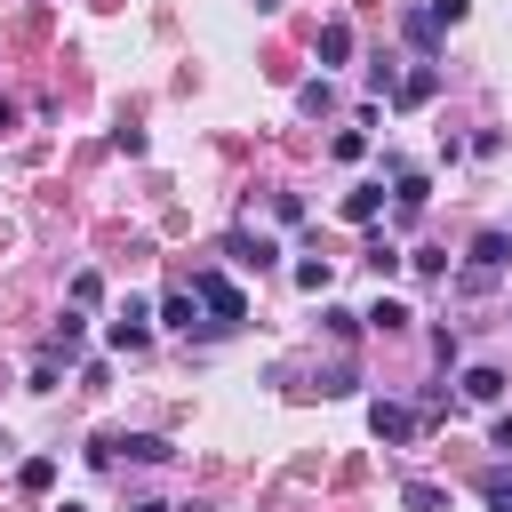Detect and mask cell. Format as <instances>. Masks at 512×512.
<instances>
[{
  "mask_svg": "<svg viewBox=\"0 0 512 512\" xmlns=\"http://www.w3.org/2000/svg\"><path fill=\"white\" fill-rule=\"evenodd\" d=\"M192 288H200V304L216 312V328H240V320H248V296H240V288H232L224 272H200Z\"/></svg>",
  "mask_w": 512,
  "mask_h": 512,
  "instance_id": "cell-1",
  "label": "cell"
},
{
  "mask_svg": "<svg viewBox=\"0 0 512 512\" xmlns=\"http://www.w3.org/2000/svg\"><path fill=\"white\" fill-rule=\"evenodd\" d=\"M368 432H376L384 448H408V440H416V408H408V400H368Z\"/></svg>",
  "mask_w": 512,
  "mask_h": 512,
  "instance_id": "cell-2",
  "label": "cell"
},
{
  "mask_svg": "<svg viewBox=\"0 0 512 512\" xmlns=\"http://www.w3.org/2000/svg\"><path fill=\"white\" fill-rule=\"evenodd\" d=\"M504 264H512V240H504V232H480V240H472V272H464V288H488Z\"/></svg>",
  "mask_w": 512,
  "mask_h": 512,
  "instance_id": "cell-3",
  "label": "cell"
},
{
  "mask_svg": "<svg viewBox=\"0 0 512 512\" xmlns=\"http://www.w3.org/2000/svg\"><path fill=\"white\" fill-rule=\"evenodd\" d=\"M104 336H112V352H136V344H152V312L128 296V304H120V320H112Z\"/></svg>",
  "mask_w": 512,
  "mask_h": 512,
  "instance_id": "cell-4",
  "label": "cell"
},
{
  "mask_svg": "<svg viewBox=\"0 0 512 512\" xmlns=\"http://www.w3.org/2000/svg\"><path fill=\"white\" fill-rule=\"evenodd\" d=\"M160 320H168L176 336H192V328H200V288H168V296H160Z\"/></svg>",
  "mask_w": 512,
  "mask_h": 512,
  "instance_id": "cell-5",
  "label": "cell"
},
{
  "mask_svg": "<svg viewBox=\"0 0 512 512\" xmlns=\"http://www.w3.org/2000/svg\"><path fill=\"white\" fill-rule=\"evenodd\" d=\"M424 200H432V184H424L416 168H392V208H400V216H424Z\"/></svg>",
  "mask_w": 512,
  "mask_h": 512,
  "instance_id": "cell-6",
  "label": "cell"
},
{
  "mask_svg": "<svg viewBox=\"0 0 512 512\" xmlns=\"http://www.w3.org/2000/svg\"><path fill=\"white\" fill-rule=\"evenodd\" d=\"M224 256H232V264H248V272H264V264H272L280 248H272L264 232H232V240H224Z\"/></svg>",
  "mask_w": 512,
  "mask_h": 512,
  "instance_id": "cell-7",
  "label": "cell"
},
{
  "mask_svg": "<svg viewBox=\"0 0 512 512\" xmlns=\"http://www.w3.org/2000/svg\"><path fill=\"white\" fill-rule=\"evenodd\" d=\"M456 384H464V400H480V408H496V400H504V368H464Z\"/></svg>",
  "mask_w": 512,
  "mask_h": 512,
  "instance_id": "cell-8",
  "label": "cell"
},
{
  "mask_svg": "<svg viewBox=\"0 0 512 512\" xmlns=\"http://www.w3.org/2000/svg\"><path fill=\"white\" fill-rule=\"evenodd\" d=\"M16 488H24V496H48V488H56V456H24V464H16Z\"/></svg>",
  "mask_w": 512,
  "mask_h": 512,
  "instance_id": "cell-9",
  "label": "cell"
},
{
  "mask_svg": "<svg viewBox=\"0 0 512 512\" xmlns=\"http://www.w3.org/2000/svg\"><path fill=\"white\" fill-rule=\"evenodd\" d=\"M344 56H352V24L328 16V24H320V64H344Z\"/></svg>",
  "mask_w": 512,
  "mask_h": 512,
  "instance_id": "cell-10",
  "label": "cell"
},
{
  "mask_svg": "<svg viewBox=\"0 0 512 512\" xmlns=\"http://www.w3.org/2000/svg\"><path fill=\"white\" fill-rule=\"evenodd\" d=\"M376 208H384V184H352V192H344V216H352V224H376Z\"/></svg>",
  "mask_w": 512,
  "mask_h": 512,
  "instance_id": "cell-11",
  "label": "cell"
},
{
  "mask_svg": "<svg viewBox=\"0 0 512 512\" xmlns=\"http://www.w3.org/2000/svg\"><path fill=\"white\" fill-rule=\"evenodd\" d=\"M80 336H88V320H80V312H64V320H56V336H48V360H72V352H80Z\"/></svg>",
  "mask_w": 512,
  "mask_h": 512,
  "instance_id": "cell-12",
  "label": "cell"
},
{
  "mask_svg": "<svg viewBox=\"0 0 512 512\" xmlns=\"http://www.w3.org/2000/svg\"><path fill=\"white\" fill-rule=\"evenodd\" d=\"M432 88H440V72H432V64H416V72H408V80H400V88H392V96H400V104H424V96H432Z\"/></svg>",
  "mask_w": 512,
  "mask_h": 512,
  "instance_id": "cell-13",
  "label": "cell"
},
{
  "mask_svg": "<svg viewBox=\"0 0 512 512\" xmlns=\"http://www.w3.org/2000/svg\"><path fill=\"white\" fill-rule=\"evenodd\" d=\"M400 504H408V512H440V504H448V488H432V480H408V488H400Z\"/></svg>",
  "mask_w": 512,
  "mask_h": 512,
  "instance_id": "cell-14",
  "label": "cell"
},
{
  "mask_svg": "<svg viewBox=\"0 0 512 512\" xmlns=\"http://www.w3.org/2000/svg\"><path fill=\"white\" fill-rule=\"evenodd\" d=\"M480 496H488L496 512H512V472H504V464H488V472H480Z\"/></svg>",
  "mask_w": 512,
  "mask_h": 512,
  "instance_id": "cell-15",
  "label": "cell"
},
{
  "mask_svg": "<svg viewBox=\"0 0 512 512\" xmlns=\"http://www.w3.org/2000/svg\"><path fill=\"white\" fill-rule=\"evenodd\" d=\"M368 272L392 280V272H400V248H392V240H368Z\"/></svg>",
  "mask_w": 512,
  "mask_h": 512,
  "instance_id": "cell-16",
  "label": "cell"
},
{
  "mask_svg": "<svg viewBox=\"0 0 512 512\" xmlns=\"http://www.w3.org/2000/svg\"><path fill=\"white\" fill-rule=\"evenodd\" d=\"M360 320H376V328L392 336V328H408V304H392V296H376V312H360Z\"/></svg>",
  "mask_w": 512,
  "mask_h": 512,
  "instance_id": "cell-17",
  "label": "cell"
},
{
  "mask_svg": "<svg viewBox=\"0 0 512 512\" xmlns=\"http://www.w3.org/2000/svg\"><path fill=\"white\" fill-rule=\"evenodd\" d=\"M136 464H168V440H152V432H136V440H120Z\"/></svg>",
  "mask_w": 512,
  "mask_h": 512,
  "instance_id": "cell-18",
  "label": "cell"
},
{
  "mask_svg": "<svg viewBox=\"0 0 512 512\" xmlns=\"http://www.w3.org/2000/svg\"><path fill=\"white\" fill-rule=\"evenodd\" d=\"M296 104H304V112H328V104H336V88H328V80H304V88H296Z\"/></svg>",
  "mask_w": 512,
  "mask_h": 512,
  "instance_id": "cell-19",
  "label": "cell"
},
{
  "mask_svg": "<svg viewBox=\"0 0 512 512\" xmlns=\"http://www.w3.org/2000/svg\"><path fill=\"white\" fill-rule=\"evenodd\" d=\"M296 288H312V296H320V288H328V256H304V264H296Z\"/></svg>",
  "mask_w": 512,
  "mask_h": 512,
  "instance_id": "cell-20",
  "label": "cell"
},
{
  "mask_svg": "<svg viewBox=\"0 0 512 512\" xmlns=\"http://www.w3.org/2000/svg\"><path fill=\"white\" fill-rule=\"evenodd\" d=\"M424 16H432V24H464V16H472V0H432Z\"/></svg>",
  "mask_w": 512,
  "mask_h": 512,
  "instance_id": "cell-21",
  "label": "cell"
},
{
  "mask_svg": "<svg viewBox=\"0 0 512 512\" xmlns=\"http://www.w3.org/2000/svg\"><path fill=\"white\" fill-rule=\"evenodd\" d=\"M496 448H512V416H496Z\"/></svg>",
  "mask_w": 512,
  "mask_h": 512,
  "instance_id": "cell-22",
  "label": "cell"
},
{
  "mask_svg": "<svg viewBox=\"0 0 512 512\" xmlns=\"http://www.w3.org/2000/svg\"><path fill=\"white\" fill-rule=\"evenodd\" d=\"M8 128H16V104H8V96H0V136H8Z\"/></svg>",
  "mask_w": 512,
  "mask_h": 512,
  "instance_id": "cell-23",
  "label": "cell"
},
{
  "mask_svg": "<svg viewBox=\"0 0 512 512\" xmlns=\"http://www.w3.org/2000/svg\"><path fill=\"white\" fill-rule=\"evenodd\" d=\"M128 512H168V504H128Z\"/></svg>",
  "mask_w": 512,
  "mask_h": 512,
  "instance_id": "cell-24",
  "label": "cell"
},
{
  "mask_svg": "<svg viewBox=\"0 0 512 512\" xmlns=\"http://www.w3.org/2000/svg\"><path fill=\"white\" fill-rule=\"evenodd\" d=\"M64 512H80V504H64Z\"/></svg>",
  "mask_w": 512,
  "mask_h": 512,
  "instance_id": "cell-25",
  "label": "cell"
}]
</instances>
